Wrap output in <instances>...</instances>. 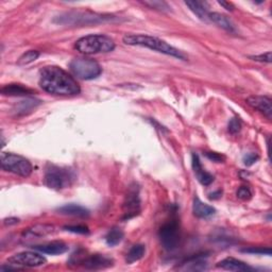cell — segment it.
<instances>
[{"mask_svg": "<svg viewBox=\"0 0 272 272\" xmlns=\"http://www.w3.org/2000/svg\"><path fill=\"white\" fill-rule=\"evenodd\" d=\"M39 83L44 91L59 96H75L81 92L75 79L58 66H46L41 69Z\"/></svg>", "mask_w": 272, "mask_h": 272, "instance_id": "1", "label": "cell"}, {"mask_svg": "<svg viewBox=\"0 0 272 272\" xmlns=\"http://www.w3.org/2000/svg\"><path fill=\"white\" fill-rule=\"evenodd\" d=\"M124 43L126 45L130 46H140L152 49L157 52H161V54L174 57L179 60L186 59L180 50L172 47L168 43L147 34H127L124 37Z\"/></svg>", "mask_w": 272, "mask_h": 272, "instance_id": "2", "label": "cell"}, {"mask_svg": "<svg viewBox=\"0 0 272 272\" xmlns=\"http://www.w3.org/2000/svg\"><path fill=\"white\" fill-rule=\"evenodd\" d=\"M76 49L83 55L107 54L115 49L114 41L102 34H91L76 42Z\"/></svg>", "mask_w": 272, "mask_h": 272, "instance_id": "3", "label": "cell"}, {"mask_svg": "<svg viewBox=\"0 0 272 272\" xmlns=\"http://www.w3.org/2000/svg\"><path fill=\"white\" fill-rule=\"evenodd\" d=\"M76 179L73 170L60 167V166L48 164L45 171V184L51 188L60 190L70 186Z\"/></svg>", "mask_w": 272, "mask_h": 272, "instance_id": "4", "label": "cell"}, {"mask_svg": "<svg viewBox=\"0 0 272 272\" xmlns=\"http://www.w3.org/2000/svg\"><path fill=\"white\" fill-rule=\"evenodd\" d=\"M70 72L82 80H93L98 78L102 68L95 60L89 58H76L69 64Z\"/></svg>", "mask_w": 272, "mask_h": 272, "instance_id": "5", "label": "cell"}, {"mask_svg": "<svg viewBox=\"0 0 272 272\" xmlns=\"http://www.w3.org/2000/svg\"><path fill=\"white\" fill-rule=\"evenodd\" d=\"M2 167L6 171L24 178L29 177L33 170L31 163L26 157L9 152L2 153Z\"/></svg>", "mask_w": 272, "mask_h": 272, "instance_id": "6", "label": "cell"}, {"mask_svg": "<svg viewBox=\"0 0 272 272\" xmlns=\"http://www.w3.org/2000/svg\"><path fill=\"white\" fill-rule=\"evenodd\" d=\"M114 19L110 15H100L90 12H70L59 16L56 21L64 25H91L109 22Z\"/></svg>", "mask_w": 272, "mask_h": 272, "instance_id": "7", "label": "cell"}, {"mask_svg": "<svg viewBox=\"0 0 272 272\" xmlns=\"http://www.w3.org/2000/svg\"><path fill=\"white\" fill-rule=\"evenodd\" d=\"M159 237L165 250L172 251L178 248L181 239V233L177 219H171L162 225L159 232Z\"/></svg>", "mask_w": 272, "mask_h": 272, "instance_id": "8", "label": "cell"}, {"mask_svg": "<svg viewBox=\"0 0 272 272\" xmlns=\"http://www.w3.org/2000/svg\"><path fill=\"white\" fill-rule=\"evenodd\" d=\"M9 262L21 267H40L45 265L47 259L37 252H21L9 258Z\"/></svg>", "mask_w": 272, "mask_h": 272, "instance_id": "9", "label": "cell"}, {"mask_svg": "<svg viewBox=\"0 0 272 272\" xmlns=\"http://www.w3.org/2000/svg\"><path fill=\"white\" fill-rule=\"evenodd\" d=\"M125 219H130L140 212V200L137 186H131L124 203Z\"/></svg>", "mask_w": 272, "mask_h": 272, "instance_id": "10", "label": "cell"}, {"mask_svg": "<svg viewBox=\"0 0 272 272\" xmlns=\"http://www.w3.org/2000/svg\"><path fill=\"white\" fill-rule=\"evenodd\" d=\"M78 262L86 268L91 270H99V269H105L113 266V259L102 255V254H93V255L84 256L79 259Z\"/></svg>", "mask_w": 272, "mask_h": 272, "instance_id": "11", "label": "cell"}, {"mask_svg": "<svg viewBox=\"0 0 272 272\" xmlns=\"http://www.w3.org/2000/svg\"><path fill=\"white\" fill-rule=\"evenodd\" d=\"M247 103L253 109L264 114L268 119L272 118L271 99L269 97H266V96H251L247 99Z\"/></svg>", "mask_w": 272, "mask_h": 272, "instance_id": "12", "label": "cell"}, {"mask_svg": "<svg viewBox=\"0 0 272 272\" xmlns=\"http://www.w3.org/2000/svg\"><path fill=\"white\" fill-rule=\"evenodd\" d=\"M32 248L44 254L59 255V254H63L68 250V245L62 241H51L45 244L35 245V247H32Z\"/></svg>", "mask_w": 272, "mask_h": 272, "instance_id": "13", "label": "cell"}, {"mask_svg": "<svg viewBox=\"0 0 272 272\" xmlns=\"http://www.w3.org/2000/svg\"><path fill=\"white\" fill-rule=\"evenodd\" d=\"M192 168H194L195 174L198 181L204 186H208L210 183H213L214 177L209 172L205 171L200 163L199 156L197 154H192Z\"/></svg>", "mask_w": 272, "mask_h": 272, "instance_id": "14", "label": "cell"}, {"mask_svg": "<svg viewBox=\"0 0 272 272\" xmlns=\"http://www.w3.org/2000/svg\"><path fill=\"white\" fill-rule=\"evenodd\" d=\"M2 94L4 96H10V97H24V96L35 94V91L23 84H8L2 89Z\"/></svg>", "mask_w": 272, "mask_h": 272, "instance_id": "15", "label": "cell"}, {"mask_svg": "<svg viewBox=\"0 0 272 272\" xmlns=\"http://www.w3.org/2000/svg\"><path fill=\"white\" fill-rule=\"evenodd\" d=\"M218 268H221L224 270H230V271H253L254 269L250 267L245 262L236 259L233 257H227L219 261L217 264Z\"/></svg>", "mask_w": 272, "mask_h": 272, "instance_id": "16", "label": "cell"}, {"mask_svg": "<svg viewBox=\"0 0 272 272\" xmlns=\"http://www.w3.org/2000/svg\"><path fill=\"white\" fill-rule=\"evenodd\" d=\"M192 212H194V215L196 217L205 219L214 216L216 209L213 206L203 203L199 198H195L194 204H192Z\"/></svg>", "mask_w": 272, "mask_h": 272, "instance_id": "17", "label": "cell"}, {"mask_svg": "<svg viewBox=\"0 0 272 272\" xmlns=\"http://www.w3.org/2000/svg\"><path fill=\"white\" fill-rule=\"evenodd\" d=\"M58 212L63 215H69V216H76V217H81L85 218L90 216V210L78 204H66L62 207L58 208Z\"/></svg>", "mask_w": 272, "mask_h": 272, "instance_id": "18", "label": "cell"}, {"mask_svg": "<svg viewBox=\"0 0 272 272\" xmlns=\"http://www.w3.org/2000/svg\"><path fill=\"white\" fill-rule=\"evenodd\" d=\"M183 270H191V271H202L207 269V261L205 256L203 255H197L194 257L188 258L185 262L182 264Z\"/></svg>", "mask_w": 272, "mask_h": 272, "instance_id": "19", "label": "cell"}, {"mask_svg": "<svg viewBox=\"0 0 272 272\" xmlns=\"http://www.w3.org/2000/svg\"><path fill=\"white\" fill-rule=\"evenodd\" d=\"M208 19L210 22H213L214 24L218 25L219 27L229 31V32H234L235 31V26L232 23V21L229 19V17L220 14V13H209Z\"/></svg>", "mask_w": 272, "mask_h": 272, "instance_id": "20", "label": "cell"}, {"mask_svg": "<svg viewBox=\"0 0 272 272\" xmlns=\"http://www.w3.org/2000/svg\"><path fill=\"white\" fill-rule=\"evenodd\" d=\"M185 5L190 9L191 12H194L195 15H197L201 21L203 22H209V13L206 8L205 3H201V2H185Z\"/></svg>", "mask_w": 272, "mask_h": 272, "instance_id": "21", "label": "cell"}, {"mask_svg": "<svg viewBox=\"0 0 272 272\" xmlns=\"http://www.w3.org/2000/svg\"><path fill=\"white\" fill-rule=\"evenodd\" d=\"M55 233V226L48 225V224H40L35 225L31 229H28L24 233V236L26 237H42V236H46L48 234Z\"/></svg>", "mask_w": 272, "mask_h": 272, "instance_id": "22", "label": "cell"}, {"mask_svg": "<svg viewBox=\"0 0 272 272\" xmlns=\"http://www.w3.org/2000/svg\"><path fill=\"white\" fill-rule=\"evenodd\" d=\"M145 252H146V248L144 244L133 245L127 254V262L132 264V262H135L139 260L140 258H143L145 255Z\"/></svg>", "mask_w": 272, "mask_h": 272, "instance_id": "23", "label": "cell"}, {"mask_svg": "<svg viewBox=\"0 0 272 272\" xmlns=\"http://www.w3.org/2000/svg\"><path fill=\"white\" fill-rule=\"evenodd\" d=\"M125 237V234L118 227H113V229L107 234L105 236V241L111 247H114V245H117L118 243H120Z\"/></svg>", "mask_w": 272, "mask_h": 272, "instance_id": "24", "label": "cell"}, {"mask_svg": "<svg viewBox=\"0 0 272 272\" xmlns=\"http://www.w3.org/2000/svg\"><path fill=\"white\" fill-rule=\"evenodd\" d=\"M41 104L40 100H35V99H27L25 101H21L19 107L16 108V113L17 114H26L27 112L33 110L38 107V105Z\"/></svg>", "mask_w": 272, "mask_h": 272, "instance_id": "25", "label": "cell"}, {"mask_svg": "<svg viewBox=\"0 0 272 272\" xmlns=\"http://www.w3.org/2000/svg\"><path fill=\"white\" fill-rule=\"evenodd\" d=\"M40 57V52L38 50H30L27 51L26 54H24L20 60H19V65H27L32 62H34L35 60H38Z\"/></svg>", "mask_w": 272, "mask_h": 272, "instance_id": "26", "label": "cell"}, {"mask_svg": "<svg viewBox=\"0 0 272 272\" xmlns=\"http://www.w3.org/2000/svg\"><path fill=\"white\" fill-rule=\"evenodd\" d=\"M143 4L149 8L154 9V10H157V11L167 12L170 10V7L165 2H155V0H153V2H145Z\"/></svg>", "mask_w": 272, "mask_h": 272, "instance_id": "27", "label": "cell"}, {"mask_svg": "<svg viewBox=\"0 0 272 272\" xmlns=\"http://www.w3.org/2000/svg\"><path fill=\"white\" fill-rule=\"evenodd\" d=\"M227 129H229V132L232 134L238 133L241 130V122L238 118H232L229 122V126H227Z\"/></svg>", "mask_w": 272, "mask_h": 272, "instance_id": "28", "label": "cell"}, {"mask_svg": "<svg viewBox=\"0 0 272 272\" xmlns=\"http://www.w3.org/2000/svg\"><path fill=\"white\" fill-rule=\"evenodd\" d=\"M64 229L66 231L77 233V234H89V229H87V226H84V225H67L64 227Z\"/></svg>", "mask_w": 272, "mask_h": 272, "instance_id": "29", "label": "cell"}, {"mask_svg": "<svg viewBox=\"0 0 272 272\" xmlns=\"http://www.w3.org/2000/svg\"><path fill=\"white\" fill-rule=\"evenodd\" d=\"M242 252L251 253V254H267V255H271V249L270 248H262V247L247 248V249H243Z\"/></svg>", "mask_w": 272, "mask_h": 272, "instance_id": "30", "label": "cell"}, {"mask_svg": "<svg viewBox=\"0 0 272 272\" xmlns=\"http://www.w3.org/2000/svg\"><path fill=\"white\" fill-rule=\"evenodd\" d=\"M237 197L241 200H249L252 197V192L249 187L241 186L237 191Z\"/></svg>", "mask_w": 272, "mask_h": 272, "instance_id": "31", "label": "cell"}, {"mask_svg": "<svg viewBox=\"0 0 272 272\" xmlns=\"http://www.w3.org/2000/svg\"><path fill=\"white\" fill-rule=\"evenodd\" d=\"M242 161L245 166H251L258 161V155L255 153H247L243 156Z\"/></svg>", "mask_w": 272, "mask_h": 272, "instance_id": "32", "label": "cell"}, {"mask_svg": "<svg viewBox=\"0 0 272 272\" xmlns=\"http://www.w3.org/2000/svg\"><path fill=\"white\" fill-rule=\"evenodd\" d=\"M250 59L257 61V62H262V63H271V52H267L265 55H259V56H253L250 57Z\"/></svg>", "mask_w": 272, "mask_h": 272, "instance_id": "33", "label": "cell"}, {"mask_svg": "<svg viewBox=\"0 0 272 272\" xmlns=\"http://www.w3.org/2000/svg\"><path fill=\"white\" fill-rule=\"evenodd\" d=\"M205 155L208 160L216 163H221L224 160V157L217 152H206Z\"/></svg>", "mask_w": 272, "mask_h": 272, "instance_id": "34", "label": "cell"}, {"mask_svg": "<svg viewBox=\"0 0 272 272\" xmlns=\"http://www.w3.org/2000/svg\"><path fill=\"white\" fill-rule=\"evenodd\" d=\"M20 222V219L19 218H7L4 220V223L6 225H12V224H16Z\"/></svg>", "mask_w": 272, "mask_h": 272, "instance_id": "35", "label": "cell"}, {"mask_svg": "<svg viewBox=\"0 0 272 272\" xmlns=\"http://www.w3.org/2000/svg\"><path fill=\"white\" fill-rule=\"evenodd\" d=\"M221 7H223L224 9H226L227 11H233L234 10V6L231 3H226V2H219L218 3Z\"/></svg>", "mask_w": 272, "mask_h": 272, "instance_id": "36", "label": "cell"}]
</instances>
